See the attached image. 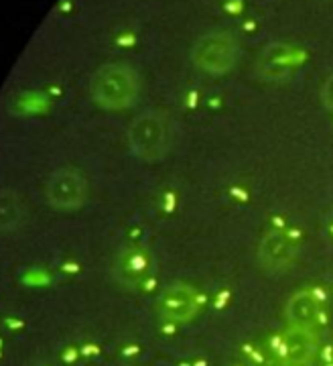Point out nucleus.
<instances>
[{"label":"nucleus","instance_id":"11","mask_svg":"<svg viewBox=\"0 0 333 366\" xmlns=\"http://www.w3.org/2000/svg\"><path fill=\"white\" fill-rule=\"evenodd\" d=\"M321 100H323L325 108L333 112V74L325 80V84L321 88Z\"/></svg>","mask_w":333,"mask_h":366},{"label":"nucleus","instance_id":"9","mask_svg":"<svg viewBox=\"0 0 333 366\" xmlns=\"http://www.w3.org/2000/svg\"><path fill=\"white\" fill-rule=\"evenodd\" d=\"M287 326L317 330L325 322V299L317 289H301L293 293L285 305Z\"/></svg>","mask_w":333,"mask_h":366},{"label":"nucleus","instance_id":"6","mask_svg":"<svg viewBox=\"0 0 333 366\" xmlns=\"http://www.w3.org/2000/svg\"><path fill=\"white\" fill-rule=\"evenodd\" d=\"M277 354L283 366H311L319 354L317 330L287 326L279 338Z\"/></svg>","mask_w":333,"mask_h":366},{"label":"nucleus","instance_id":"1","mask_svg":"<svg viewBox=\"0 0 333 366\" xmlns=\"http://www.w3.org/2000/svg\"><path fill=\"white\" fill-rule=\"evenodd\" d=\"M89 96L102 110H126L140 96V76L124 61L100 66L89 80Z\"/></svg>","mask_w":333,"mask_h":366},{"label":"nucleus","instance_id":"3","mask_svg":"<svg viewBox=\"0 0 333 366\" xmlns=\"http://www.w3.org/2000/svg\"><path fill=\"white\" fill-rule=\"evenodd\" d=\"M240 59V43L230 30H209L191 47L193 66L209 76L230 74Z\"/></svg>","mask_w":333,"mask_h":366},{"label":"nucleus","instance_id":"13","mask_svg":"<svg viewBox=\"0 0 333 366\" xmlns=\"http://www.w3.org/2000/svg\"><path fill=\"white\" fill-rule=\"evenodd\" d=\"M73 358H75V350H73V348H67V352L63 354V360H65V362H71Z\"/></svg>","mask_w":333,"mask_h":366},{"label":"nucleus","instance_id":"7","mask_svg":"<svg viewBox=\"0 0 333 366\" xmlns=\"http://www.w3.org/2000/svg\"><path fill=\"white\" fill-rule=\"evenodd\" d=\"M299 256V244L285 230H266L258 242V262L268 272L289 270Z\"/></svg>","mask_w":333,"mask_h":366},{"label":"nucleus","instance_id":"10","mask_svg":"<svg viewBox=\"0 0 333 366\" xmlns=\"http://www.w3.org/2000/svg\"><path fill=\"white\" fill-rule=\"evenodd\" d=\"M26 220V206L12 188L0 190V234L16 232Z\"/></svg>","mask_w":333,"mask_h":366},{"label":"nucleus","instance_id":"4","mask_svg":"<svg viewBox=\"0 0 333 366\" xmlns=\"http://www.w3.org/2000/svg\"><path fill=\"white\" fill-rule=\"evenodd\" d=\"M43 196L49 208L57 212L81 210L89 196V181L77 167L55 169L43 186Z\"/></svg>","mask_w":333,"mask_h":366},{"label":"nucleus","instance_id":"8","mask_svg":"<svg viewBox=\"0 0 333 366\" xmlns=\"http://www.w3.org/2000/svg\"><path fill=\"white\" fill-rule=\"evenodd\" d=\"M112 270L118 283L128 289H138L153 274V256L140 244H130L118 250Z\"/></svg>","mask_w":333,"mask_h":366},{"label":"nucleus","instance_id":"2","mask_svg":"<svg viewBox=\"0 0 333 366\" xmlns=\"http://www.w3.org/2000/svg\"><path fill=\"white\" fill-rule=\"evenodd\" d=\"M130 152L146 163H157L167 157L173 146V118L165 110H146L136 116L126 132Z\"/></svg>","mask_w":333,"mask_h":366},{"label":"nucleus","instance_id":"5","mask_svg":"<svg viewBox=\"0 0 333 366\" xmlns=\"http://www.w3.org/2000/svg\"><path fill=\"white\" fill-rule=\"evenodd\" d=\"M205 303V295L189 283H175L163 291L157 301L159 316L171 324H189Z\"/></svg>","mask_w":333,"mask_h":366},{"label":"nucleus","instance_id":"12","mask_svg":"<svg viewBox=\"0 0 333 366\" xmlns=\"http://www.w3.org/2000/svg\"><path fill=\"white\" fill-rule=\"evenodd\" d=\"M6 326H8V328H12V330H20L24 324H22V322H18V320H6Z\"/></svg>","mask_w":333,"mask_h":366}]
</instances>
